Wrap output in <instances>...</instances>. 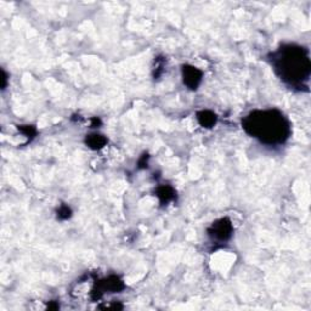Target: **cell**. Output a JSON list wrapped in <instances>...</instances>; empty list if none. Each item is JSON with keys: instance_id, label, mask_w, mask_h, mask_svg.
Listing matches in <instances>:
<instances>
[{"instance_id": "obj_1", "label": "cell", "mask_w": 311, "mask_h": 311, "mask_svg": "<svg viewBox=\"0 0 311 311\" xmlns=\"http://www.w3.org/2000/svg\"><path fill=\"white\" fill-rule=\"evenodd\" d=\"M272 71L286 85L303 92L308 90L311 74L309 50L297 44H282L268 56Z\"/></svg>"}, {"instance_id": "obj_2", "label": "cell", "mask_w": 311, "mask_h": 311, "mask_svg": "<svg viewBox=\"0 0 311 311\" xmlns=\"http://www.w3.org/2000/svg\"><path fill=\"white\" fill-rule=\"evenodd\" d=\"M242 128L248 135L268 146L286 144L292 134L291 122L277 108L252 111L243 117Z\"/></svg>"}, {"instance_id": "obj_3", "label": "cell", "mask_w": 311, "mask_h": 311, "mask_svg": "<svg viewBox=\"0 0 311 311\" xmlns=\"http://www.w3.org/2000/svg\"><path fill=\"white\" fill-rule=\"evenodd\" d=\"M207 233L213 242L214 241L219 243L227 242L233 235L232 221L226 217L215 220L213 224L208 227Z\"/></svg>"}, {"instance_id": "obj_4", "label": "cell", "mask_w": 311, "mask_h": 311, "mask_svg": "<svg viewBox=\"0 0 311 311\" xmlns=\"http://www.w3.org/2000/svg\"><path fill=\"white\" fill-rule=\"evenodd\" d=\"M124 288H125L124 282L117 275H111V276L96 282L94 289L92 291V299L97 300L105 293H119L123 291Z\"/></svg>"}, {"instance_id": "obj_5", "label": "cell", "mask_w": 311, "mask_h": 311, "mask_svg": "<svg viewBox=\"0 0 311 311\" xmlns=\"http://www.w3.org/2000/svg\"><path fill=\"white\" fill-rule=\"evenodd\" d=\"M181 78L184 85H186L188 89L197 90L203 79V72L191 64H184L181 66Z\"/></svg>"}, {"instance_id": "obj_6", "label": "cell", "mask_w": 311, "mask_h": 311, "mask_svg": "<svg viewBox=\"0 0 311 311\" xmlns=\"http://www.w3.org/2000/svg\"><path fill=\"white\" fill-rule=\"evenodd\" d=\"M197 121L202 128L212 129L217 124L218 117L214 112L209 110H202L197 112Z\"/></svg>"}, {"instance_id": "obj_7", "label": "cell", "mask_w": 311, "mask_h": 311, "mask_svg": "<svg viewBox=\"0 0 311 311\" xmlns=\"http://www.w3.org/2000/svg\"><path fill=\"white\" fill-rule=\"evenodd\" d=\"M156 194L159 198V202L162 206H167L169 202L174 201L176 197V192L174 188L169 185H160L158 186L157 190H156Z\"/></svg>"}, {"instance_id": "obj_8", "label": "cell", "mask_w": 311, "mask_h": 311, "mask_svg": "<svg viewBox=\"0 0 311 311\" xmlns=\"http://www.w3.org/2000/svg\"><path fill=\"white\" fill-rule=\"evenodd\" d=\"M108 140L107 137L102 134H97V133H93L87 135L85 137V144L89 149L92 150H101L107 145Z\"/></svg>"}, {"instance_id": "obj_9", "label": "cell", "mask_w": 311, "mask_h": 311, "mask_svg": "<svg viewBox=\"0 0 311 311\" xmlns=\"http://www.w3.org/2000/svg\"><path fill=\"white\" fill-rule=\"evenodd\" d=\"M72 214H73V212H72L71 207L67 206V204H61L58 208V211H56V217H58L59 220H62V221L63 220H68L72 217Z\"/></svg>"}, {"instance_id": "obj_10", "label": "cell", "mask_w": 311, "mask_h": 311, "mask_svg": "<svg viewBox=\"0 0 311 311\" xmlns=\"http://www.w3.org/2000/svg\"><path fill=\"white\" fill-rule=\"evenodd\" d=\"M19 130L28 139V141L37 136V129L33 125H19Z\"/></svg>"}, {"instance_id": "obj_11", "label": "cell", "mask_w": 311, "mask_h": 311, "mask_svg": "<svg viewBox=\"0 0 311 311\" xmlns=\"http://www.w3.org/2000/svg\"><path fill=\"white\" fill-rule=\"evenodd\" d=\"M156 63H157V68H155L154 77L158 78V77H160V74H162V72H163L162 68H163V67H164V60L157 59V60H156Z\"/></svg>"}, {"instance_id": "obj_12", "label": "cell", "mask_w": 311, "mask_h": 311, "mask_svg": "<svg viewBox=\"0 0 311 311\" xmlns=\"http://www.w3.org/2000/svg\"><path fill=\"white\" fill-rule=\"evenodd\" d=\"M101 124H102V122H101V119L98 118V117H94V118H92V128H98Z\"/></svg>"}, {"instance_id": "obj_13", "label": "cell", "mask_w": 311, "mask_h": 311, "mask_svg": "<svg viewBox=\"0 0 311 311\" xmlns=\"http://www.w3.org/2000/svg\"><path fill=\"white\" fill-rule=\"evenodd\" d=\"M1 74H2V84H1V89L4 90L5 88H6V83H7V74H6V72L4 71V69H1Z\"/></svg>"}, {"instance_id": "obj_14", "label": "cell", "mask_w": 311, "mask_h": 311, "mask_svg": "<svg viewBox=\"0 0 311 311\" xmlns=\"http://www.w3.org/2000/svg\"><path fill=\"white\" fill-rule=\"evenodd\" d=\"M147 159H149V156L147 155H144L141 157V159L139 160V165L140 168H142V164H147Z\"/></svg>"}]
</instances>
